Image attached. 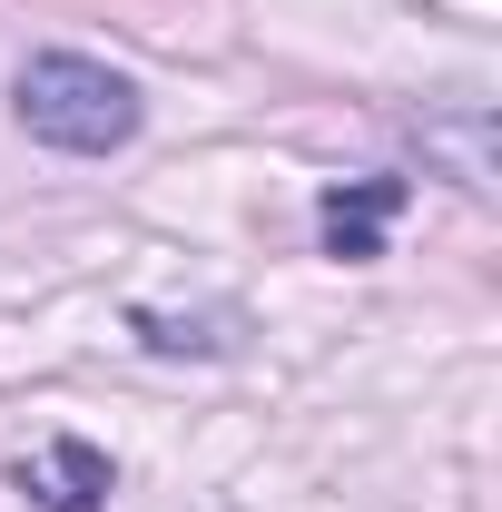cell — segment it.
Here are the masks:
<instances>
[{
  "label": "cell",
  "instance_id": "2",
  "mask_svg": "<svg viewBox=\"0 0 502 512\" xmlns=\"http://www.w3.org/2000/svg\"><path fill=\"white\" fill-rule=\"evenodd\" d=\"M404 207V178H355V188H335L315 217H325V247L345 256V266H365V256H384V217Z\"/></svg>",
  "mask_w": 502,
  "mask_h": 512
},
{
  "label": "cell",
  "instance_id": "3",
  "mask_svg": "<svg viewBox=\"0 0 502 512\" xmlns=\"http://www.w3.org/2000/svg\"><path fill=\"white\" fill-rule=\"evenodd\" d=\"M109 493V453L99 444H50V512H99Z\"/></svg>",
  "mask_w": 502,
  "mask_h": 512
},
{
  "label": "cell",
  "instance_id": "1",
  "mask_svg": "<svg viewBox=\"0 0 502 512\" xmlns=\"http://www.w3.org/2000/svg\"><path fill=\"white\" fill-rule=\"evenodd\" d=\"M10 109L40 148H69V158H109V148L138 138V89L109 60H79V50H40L20 69Z\"/></svg>",
  "mask_w": 502,
  "mask_h": 512
}]
</instances>
